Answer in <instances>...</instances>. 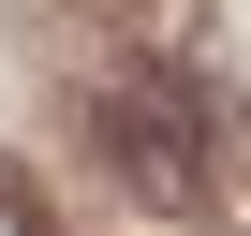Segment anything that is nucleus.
<instances>
[{"mask_svg":"<svg viewBox=\"0 0 251 236\" xmlns=\"http://www.w3.org/2000/svg\"><path fill=\"white\" fill-rule=\"evenodd\" d=\"M192 133H207V103H192L177 74H148V89L103 103V148H118V177H133V192H192Z\"/></svg>","mask_w":251,"mask_h":236,"instance_id":"f257e3e1","label":"nucleus"}]
</instances>
